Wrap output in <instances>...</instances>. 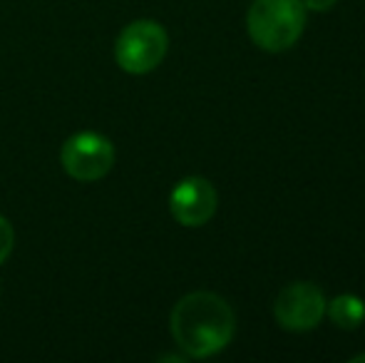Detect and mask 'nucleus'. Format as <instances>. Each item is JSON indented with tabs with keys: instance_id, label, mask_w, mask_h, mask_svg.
Masks as SVG:
<instances>
[{
	"instance_id": "nucleus-1",
	"label": "nucleus",
	"mask_w": 365,
	"mask_h": 363,
	"mask_svg": "<svg viewBox=\"0 0 365 363\" xmlns=\"http://www.w3.org/2000/svg\"><path fill=\"white\" fill-rule=\"evenodd\" d=\"M169 329L184 356L209 359L231 344L236 316L219 294L194 291L177 301L169 319Z\"/></svg>"
},
{
	"instance_id": "nucleus-2",
	"label": "nucleus",
	"mask_w": 365,
	"mask_h": 363,
	"mask_svg": "<svg viewBox=\"0 0 365 363\" xmlns=\"http://www.w3.org/2000/svg\"><path fill=\"white\" fill-rule=\"evenodd\" d=\"M306 28V5L301 0H254L246 13L251 40L266 53L293 48Z\"/></svg>"
},
{
	"instance_id": "nucleus-3",
	"label": "nucleus",
	"mask_w": 365,
	"mask_h": 363,
	"mask_svg": "<svg viewBox=\"0 0 365 363\" xmlns=\"http://www.w3.org/2000/svg\"><path fill=\"white\" fill-rule=\"evenodd\" d=\"M167 48V30L157 20H135L117 35L115 60L125 73L147 75L164 60Z\"/></svg>"
},
{
	"instance_id": "nucleus-4",
	"label": "nucleus",
	"mask_w": 365,
	"mask_h": 363,
	"mask_svg": "<svg viewBox=\"0 0 365 363\" xmlns=\"http://www.w3.org/2000/svg\"><path fill=\"white\" fill-rule=\"evenodd\" d=\"M60 165L77 182H97L115 165V145L100 132H77L60 150Z\"/></svg>"
},
{
	"instance_id": "nucleus-5",
	"label": "nucleus",
	"mask_w": 365,
	"mask_h": 363,
	"mask_svg": "<svg viewBox=\"0 0 365 363\" xmlns=\"http://www.w3.org/2000/svg\"><path fill=\"white\" fill-rule=\"evenodd\" d=\"M326 296L311 281H293L274 301V316L286 331H311L326 316Z\"/></svg>"
},
{
	"instance_id": "nucleus-6",
	"label": "nucleus",
	"mask_w": 365,
	"mask_h": 363,
	"mask_svg": "<svg viewBox=\"0 0 365 363\" xmlns=\"http://www.w3.org/2000/svg\"><path fill=\"white\" fill-rule=\"evenodd\" d=\"M217 189L204 177H187L169 194V212L182 227H204L217 212Z\"/></svg>"
},
{
	"instance_id": "nucleus-7",
	"label": "nucleus",
	"mask_w": 365,
	"mask_h": 363,
	"mask_svg": "<svg viewBox=\"0 0 365 363\" xmlns=\"http://www.w3.org/2000/svg\"><path fill=\"white\" fill-rule=\"evenodd\" d=\"M326 311L331 316V321L343 331H353L365 321V304L363 299H358L356 294H341L326 304Z\"/></svg>"
},
{
	"instance_id": "nucleus-8",
	"label": "nucleus",
	"mask_w": 365,
	"mask_h": 363,
	"mask_svg": "<svg viewBox=\"0 0 365 363\" xmlns=\"http://www.w3.org/2000/svg\"><path fill=\"white\" fill-rule=\"evenodd\" d=\"M13 244H15L13 224H10L5 217H0V264L10 257V252H13Z\"/></svg>"
},
{
	"instance_id": "nucleus-9",
	"label": "nucleus",
	"mask_w": 365,
	"mask_h": 363,
	"mask_svg": "<svg viewBox=\"0 0 365 363\" xmlns=\"http://www.w3.org/2000/svg\"><path fill=\"white\" fill-rule=\"evenodd\" d=\"M301 3L306 5V10H313V13H326V10H331L338 0H301Z\"/></svg>"
},
{
	"instance_id": "nucleus-10",
	"label": "nucleus",
	"mask_w": 365,
	"mask_h": 363,
	"mask_svg": "<svg viewBox=\"0 0 365 363\" xmlns=\"http://www.w3.org/2000/svg\"><path fill=\"white\" fill-rule=\"evenodd\" d=\"M351 361H353V363H361V361H365V354H358V356H353Z\"/></svg>"
}]
</instances>
